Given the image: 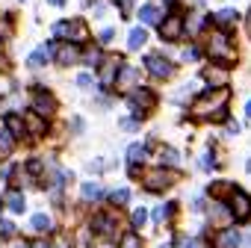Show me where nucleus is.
<instances>
[{
    "mask_svg": "<svg viewBox=\"0 0 251 248\" xmlns=\"http://www.w3.org/2000/svg\"><path fill=\"white\" fill-rule=\"evenodd\" d=\"M145 42H148V30H145V27H133L130 36H127V48H130V50H139Z\"/></svg>",
    "mask_w": 251,
    "mask_h": 248,
    "instance_id": "nucleus-18",
    "label": "nucleus"
},
{
    "mask_svg": "<svg viewBox=\"0 0 251 248\" xmlns=\"http://www.w3.org/2000/svg\"><path fill=\"white\" fill-rule=\"evenodd\" d=\"M30 224H33L39 233H45V230H50V227H53V222H50V216H48V213H36Z\"/></svg>",
    "mask_w": 251,
    "mask_h": 248,
    "instance_id": "nucleus-23",
    "label": "nucleus"
},
{
    "mask_svg": "<svg viewBox=\"0 0 251 248\" xmlns=\"http://www.w3.org/2000/svg\"><path fill=\"white\" fill-rule=\"evenodd\" d=\"M145 151H148V148H145V145H139V142H136V145H130V148H127V160H130V166H139V163L145 160Z\"/></svg>",
    "mask_w": 251,
    "mask_h": 248,
    "instance_id": "nucleus-22",
    "label": "nucleus"
},
{
    "mask_svg": "<svg viewBox=\"0 0 251 248\" xmlns=\"http://www.w3.org/2000/svg\"><path fill=\"white\" fill-rule=\"evenodd\" d=\"M30 248H50V242H48V239H33Z\"/></svg>",
    "mask_w": 251,
    "mask_h": 248,
    "instance_id": "nucleus-35",
    "label": "nucleus"
},
{
    "mask_svg": "<svg viewBox=\"0 0 251 248\" xmlns=\"http://www.w3.org/2000/svg\"><path fill=\"white\" fill-rule=\"evenodd\" d=\"M130 222H133V227H142V224L148 222V213L139 207V210H133V219H130Z\"/></svg>",
    "mask_w": 251,
    "mask_h": 248,
    "instance_id": "nucleus-30",
    "label": "nucleus"
},
{
    "mask_svg": "<svg viewBox=\"0 0 251 248\" xmlns=\"http://www.w3.org/2000/svg\"><path fill=\"white\" fill-rule=\"evenodd\" d=\"M233 192H236V186L227 183V180H216V183H210V195H213V198H225V195L230 198Z\"/></svg>",
    "mask_w": 251,
    "mask_h": 248,
    "instance_id": "nucleus-19",
    "label": "nucleus"
},
{
    "mask_svg": "<svg viewBox=\"0 0 251 248\" xmlns=\"http://www.w3.org/2000/svg\"><path fill=\"white\" fill-rule=\"evenodd\" d=\"M15 233V224L6 222V219H0V236H12Z\"/></svg>",
    "mask_w": 251,
    "mask_h": 248,
    "instance_id": "nucleus-31",
    "label": "nucleus"
},
{
    "mask_svg": "<svg viewBox=\"0 0 251 248\" xmlns=\"http://www.w3.org/2000/svg\"><path fill=\"white\" fill-rule=\"evenodd\" d=\"M201 77L210 83V86H216V89H225L227 86V68L225 65H204V71H201Z\"/></svg>",
    "mask_w": 251,
    "mask_h": 248,
    "instance_id": "nucleus-10",
    "label": "nucleus"
},
{
    "mask_svg": "<svg viewBox=\"0 0 251 248\" xmlns=\"http://www.w3.org/2000/svg\"><path fill=\"white\" fill-rule=\"evenodd\" d=\"M80 59H83V62H89V65H98V62H100V50H98V48H95V50L89 48V50H83V53H80Z\"/></svg>",
    "mask_w": 251,
    "mask_h": 248,
    "instance_id": "nucleus-27",
    "label": "nucleus"
},
{
    "mask_svg": "<svg viewBox=\"0 0 251 248\" xmlns=\"http://www.w3.org/2000/svg\"><path fill=\"white\" fill-rule=\"evenodd\" d=\"M3 124H6V133H9L12 139H21V136H24V118H21V115L12 112V115L3 118Z\"/></svg>",
    "mask_w": 251,
    "mask_h": 248,
    "instance_id": "nucleus-15",
    "label": "nucleus"
},
{
    "mask_svg": "<svg viewBox=\"0 0 251 248\" xmlns=\"http://www.w3.org/2000/svg\"><path fill=\"white\" fill-rule=\"evenodd\" d=\"M183 27H186L183 15H169V18L160 24V33H163V39H166V42H177V39L183 36Z\"/></svg>",
    "mask_w": 251,
    "mask_h": 248,
    "instance_id": "nucleus-7",
    "label": "nucleus"
},
{
    "mask_svg": "<svg viewBox=\"0 0 251 248\" xmlns=\"http://www.w3.org/2000/svg\"><path fill=\"white\" fill-rule=\"evenodd\" d=\"M166 160H169V163H177V154L169 148V151H163V163H166Z\"/></svg>",
    "mask_w": 251,
    "mask_h": 248,
    "instance_id": "nucleus-34",
    "label": "nucleus"
},
{
    "mask_svg": "<svg viewBox=\"0 0 251 248\" xmlns=\"http://www.w3.org/2000/svg\"><path fill=\"white\" fill-rule=\"evenodd\" d=\"M6 204H9L12 213H24V195L21 192H9L6 195Z\"/></svg>",
    "mask_w": 251,
    "mask_h": 248,
    "instance_id": "nucleus-24",
    "label": "nucleus"
},
{
    "mask_svg": "<svg viewBox=\"0 0 251 248\" xmlns=\"http://www.w3.org/2000/svg\"><path fill=\"white\" fill-rule=\"evenodd\" d=\"M33 109H36V115L48 118V115L56 109V100H53V95H48L45 89H39V92L33 95Z\"/></svg>",
    "mask_w": 251,
    "mask_h": 248,
    "instance_id": "nucleus-11",
    "label": "nucleus"
},
{
    "mask_svg": "<svg viewBox=\"0 0 251 248\" xmlns=\"http://www.w3.org/2000/svg\"><path fill=\"white\" fill-rule=\"evenodd\" d=\"M213 245H216V248H239V233H236V227H222V230L216 233Z\"/></svg>",
    "mask_w": 251,
    "mask_h": 248,
    "instance_id": "nucleus-13",
    "label": "nucleus"
},
{
    "mask_svg": "<svg viewBox=\"0 0 251 248\" xmlns=\"http://www.w3.org/2000/svg\"><path fill=\"white\" fill-rule=\"evenodd\" d=\"M53 53H56V62H59V65H71V62H80V50H77V45H59Z\"/></svg>",
    "mask_w": 251,
    "mask_h": 248,
    "instance_id": "nucleus-14",
    "label": "nucleus"
},
{
    "mask_svg": "<svg viewBox=\"0 0 251 248\" xmlns=\"http://www.w3.org/2000/svg\"><path fill=\"white\" fill-rule=\"evenodd\" d=\"M230 100V89H207L204 95L195 98L192 103V118L198 121H222L225 118V106Z\"/></svg>",
    "mask_w": 251,
    "mask_h": 248,
    "instance_id": "nucleus-1",
    "label": "nucleus"
},
{
    "mask_svg": "<svg viewBox=\"0 0 251 248\" xmlns=\"http://www.w3.org/2000/svg\"><path fill=\"white\" fill-rule=\"evenodd\" d=\"M245 115H248V118H251V100H248V106H245Z\"/></svg>",
    "mask_w": 251,
    "mask_h": 248,
    "instance_id": "nucleus-43",
    "label": "nucleus"
},
{
    "mask_svg": "<svg viewBox=\"0 0 251 248\" xmlns=\"http://www.w3.org/2000/svg\"><path fill=\"white\" fill-rule=\"evenodd\" d=\"M48 3H50V6H62V3H65V0H48Z\"/></svg>",
    "mask_w": 251,
    "mask_h": 248,
    "instance_id": "nucleus-42",
    "label": "nucleus"
},
{
    "mask_svg": "<svg viewBox=\"0 0 251 248\" xmlns=\"http://www.w3.org/2000/svg\"><path fill=\"white\" fill-rule=\"evenodd\" d=\"M53 36L56 39H68L74 45H86L89 42V27L83 18H74V21H56L53 24Z\"/></svg>",
    "mask_w": 251,
    "mask_h": 248,
    "instance_id": "nucleus-3",
    "label": "nucleus"
},
{
    "mask_svg": "<svg viewBox=\"0 0 251 248\" xmlns=\"http://www.w3.org/2000/svg\"><path fill=\"white\" fill-rule=\"evenodd\" d=\"M115 227H118V224H115V219H112L109 213H98V216L92 219V230H95L98 236H112Z\"/></svg>",
    "mask_w": 251,
    "mask_h": 248,
    "instance_id": "nucleus-12",
    "label": "nucleus"
},
{
    "mask_svg": "<svg viewBox=\"0 0 251 248\" xmlns=\"http://www.w3.org/2000/svg\"><path fill=\"white\" fill-rule=\"evenodd\" d=\"M100 42L109 45V42H112V30H103V33H100Z\"/></svg>",
    "mask_w": 251,
    "mask_h": 248,
    "instance_id": "nucleus-38",
    "label": "nucleus"
},
{
    "mask_svg": "<svg viewBox=\"0 0 251 248\" xmlns=\"http://www.w3.org/2000/svg\"><path fill=\"white\" fill-rule=\"evenodd\" d=\"M12 142H15V139H12L6 130H0V154H9V151H12Z\"/></svg>",
    "mask_w": 251,
    "mask_h": 248,
    "instance_id": "nucleus-29",
    "label": "nucleus"
},
{
    "mask_svg": "<svg viewBox=\"0 0 251 248\" xmlns=\"http://www.w3.org/2000/svg\"><path fill=\"white\" fill-rule=\"evenodd\" d=\"M183 56H186V59H198V56H201V50H198V48H189Z\"/></svg>",
    "mask_w": 251,
    "mask_h": 248,
    "instance_id": "nucleus-36",
    "label": "nucleus"
},
{
    "mask_svg": "<svg viewBox=\"0 0 251 248\" xmlns=\"http://www.w3.org/2000/svg\"><path fill=\"white\" fill-rule=\"evenodd\" d=\"M130 109H133V115L136 118H145L154 106H157V95L151 92V89H136V92H130Z\"/></svg>",
    "mask_w": 251,
    "mask_h": 248,
    "instance_id": "nucleus-4",
    "label": "nucleus"
},
{
    "mask_svg": "<svg viewBox=\"0 0 251 248\" xmlns=\"http://www.w3.org/2000/svg\"><path fill=\"white\" fill-rule=\"evenodd\" d=\"M245 30H248V36H251V9H248V15H245Z\"/></svg>",
    "mask_w": 251,
    "mask_h": 248,
    "instance_id": "nucleus-41",
    "label": "nucleus"
},
{
    "mask_svg": "<svg viewBox=\"0 0 251 248\" xmlns=\"http://www.w3.org/2000/svg\"><path fill=\"white\" fill-rule=\"evenodd\" d=\"M227 213H230V219H236V222H248L251 219V198L245 195V192H233L230 198H227Z\"/></svg>",
    "mask_w": 251,
    "mask_h": 248,
    "instance_id": "nucleus-6",
    "label": "nucleus"
},
{
    "mask_svg": "<svg viewBox=\"0 0 251 248\" xmlns=\"http://www.w3.org/2000/svg\"><path fill=\"white\" fill-rule=\"evenodd\" d=\"M77 86H80V89H89V86H92V74H80V77H77Z\"/></svg>",
    "mask_w": 251,
    "mask_h": 248,
    "instance_id": "nucleus-32",
    "label": "nucleus"
},
{
    "mask_svg": "<svg viewBox=\"0 0 251 248\" xmlns=\"http://www.w3.org/2000/svg\"><path fill=\"white\" fill-rule=\"evenodd\" d=\"M139 21H142V24H157V21H160V9H157L154 3H145V6L139 9Z\"/></svg>",
    "mask_w": 251,
    "mask_h": 248,
    "instance_id": "nucleus-21",
    "label": "nucleus"
},
{
    "mask_svg": "<svg viewBox=\"0 0 251 248\" xmlns=\"http://www.w3.org/2000/svg\"><path fill=\"white\" fill-rule=\"evenodd\" d=\"M163 219H166V207H157L154 210V222H163Z\"/></svg>",
    "mask_w": 251,
    "mask_h": 248,
    "instance_id": "nucleus-37",
    "label": "nucleus"
},
{
    "mask_svg": "<svg viewBox=\"0 0 251 248\" xmlns=\"http://www.w3.org/2000/svg\"><path fill=\"white\" fill-rule=\"evenodd\" d=\"M33 130V136H42L45 130H48V124H45V118H39V115H24V130Z\"/></svg>",
    "mask_w": 251,
    "mask_h": 248,
    "instance_id": "nucleus-20",
    "label": "nucleus"
},
{
    "mask_svg": "<svg viewBox=\"0 0 251 248\" xmlns=\"http://www.w3.org/2000/svg\"><path fill=\"white\" fill-rule=\"evenodd\" d=\"M145 68H148L154 77H160V80H169V77L175 74V65H172L169 59H163L160 53H151V56L145 59Z\"/></svg>",
    "mask_w": 251,
    "mask_h": 248,
    "instance_id": "nucleus-8",
    "label": "nucleus"
},
{
    "mask_svg": "<svg viewBox=\"0 0 251 248\" xmlns=\"http://www.w3.org/2000/svg\"><path fill=\"white\" fill-rule=\"evenodd\" d=\"M175 172H166V169H151V172H145L142 174V186L145 189H151V192H163V189H169L172 183H175Z\"/></svg>",
    "mask_w": 251,
    "mask_h": 248,
    "instance_id": "nucleus-5",
    "label": "nucleus"
},
{
    "mask_svg": "<svg viewBox=\"0 0 251 248\" xmlns=\"http://www.w3.org/2000/svg\"><path fill=\"white\" fill-rule=\"evenodd\" d=\"M213 24L225 33V30H230V27L236 24V12H233V9H219V12L213 15Z\"/></svg>",
    "mask_w": 251,
    "mask_h": 248,
    "instance_id": "nucleus-16",
    "label": "nucleus"
},
{
    "mask_svg": "<svg viewBox=\"0 0 251 248\" xmlns=\"http://www.w3.org/2000/svg\"><path fill=\"white\" fill-rule=\"evenodd\" d=\"M136 127V118H124L121 121V130H133Z\"/></svg>",
    "mask_w": 251,
    "mask_h": 248,
    "instance_id": "nucleus-33",
    "label": "nucleus"
},
{
    "mask_svg": "<svg viewBox=\"0 0 251 248\" xmlns=\"http://www.w3.org/2000/svg\"><path fill=\"white\" fill-rule=\"evenodd\" d=\"M83 198L86 201H98L100 198V183H83Z\"/></svg>",
    "mask_w": 251,
    "mask_h": 248,
    "instance_id": "nucleus-25",
    "label": "nucleus"
},
{
    "mask_svg": "<svg viewBox=\"0 0 251 248\" xmlns=\"http://www.w3.org/2000/svg\"><path fill=\"white\" fill-rule=\"evenodd\" d=\"M121 68H124V59H121V56H109V59H103V65H100V83H103V86H112Z\"/></svg>",
    "mask_w": 251,
    "mask_h": 248,
    "instance_id": "nucleus-9",
    "label": "nucleus"
},
{
    "mask_svg": "<svg viewBox=\"0 0 251 248\" xmlns=\"http://www.w3.org/2000/svg\"><path fill=\"white\" fill-rule=\"evenodd\" d=\"M109 201L121 207V204H127V201H130V192H127V189H115V192L109 195Z\"/></svg>",
    "mask_w": 251,
    "mask_h": 248,
    "instance_id": "nucleus-28",
    "label": "nucleus"
},
{
    "mask_svg": "<svg viewBox=\"0 0 251 248\" xmlns=\"http://www.w3.org/2000/svg\"><path fill=\"white\" fill-rule=\"evenodd\" d=\"M118 248H142V239L136 233H124L121 242H118Z\"/></svg>",
    "mask_w": 251,
    "mask_h": 248,
    "instance_id": "nucleus-26",
    "label": "nucleus"
},
{
    "mask_svg": "<svg viewBox=\"0 0 251 248\" xmlns=\"http://www.w3.org/2000/svg\"><path fill=\"white\" fill-rule=\"evenodd\" d=\"M53 50H56V48H53V42H48L45 48H39V50H33V53H30V59H27V62H30V68H42V65L48 62V56H50Z\"/></svg>",
    "mask_w": 251,
    "mask_h": 248,
    "instance_id": "nucleus-17",
    "label": "nucleus"
},
{
    "mask_svg": "<svg viewBox=\"0 0 251 248\" xmlns=\"http://www.w3.org/2000/svg\"><path fill=\"white\" fill-rule=\"evenodd\" d=\"M227 133H242V127H239L236 121H230V124H227Z\"/></svg>",
    "mask_w": 251,
    "mask_h": 248,
    "instance_id": "nucleus-39",
    "label": "nucleus"
},
{
    "mask_svg": "<svg viewBox=\"0 0 251 248\" xmlns=\"http://www.w3.org/2000/svg\"><path fill=\"white\" fill-rule=\"evenodd\" d=\"M180 248H198V242H195V239H186V242H183Z\"/></svg>",
    "mask_w": 251,
    "mask_h": 248,
    "instance_id": "nucleus-40",
    "label": "nucleus"
},
{
    "mask_svg": "<svg viewBox=\"0 0 251 248\" xmlns=\"http://www.w3.org/2000/svg\"><path fill=\"white\" fill-rule=\"evenodd\" d=\"M207 53H210L213 59H219L225 68H227L230 62H236V48L230 45L227 33H222V30H216V33L207 39Z\"/></svg>",
    "mask_w": 251,
    "mask_h": 248,
    "instance_id": "nucleus-2",
    "label": "nucleus"
}]
</instances>
